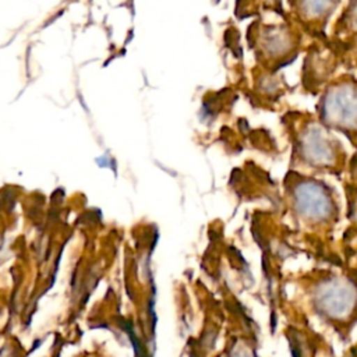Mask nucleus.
Here are the masks:
<instances>
[{
  "label": "nucleus",
  "mask_w": 357,
  "mask_h": 357,
  "mask_svg": "<svg viewBox=\"0 0 357 357\" xmlns=\"http://www.w3.org/2000/svg\"><path fill=\"white\" fill-rule=\"evenodd\" d=\"M314 303L325 317L344 319L357 305V287L343 278L326 279L315 287Z\"/></svg>",
  "instance_id": "nucleus-1"
},
{
  "label": "nucleus",
  "mask_w": 357,
  "mask_h": 357,
  "mask_svg": "<svg viewBox=\"0 0 357 357\" xmlns=\"http://www.w3.org/2000/svg\"><path fill=\"white\" fill-rule=\"evenodd\" d=\"M291 198L296 212L307 222L322 223L333 216V198L321 183L314 180L298 181L293 187Z\"/></svg>",
  "instance_id": "nucleus-2"
},
{
  "label": "nucleus",
  "mask_w": 357,
  "mask_h": 357,
  "mask_svg": "<svg viewBox=\"0 0 357 357\" xmlns=\"http://www.w3.org/2000/svg\"><path fill=\"white\" fill-rule=\"evenodd\" d=\"M322 120L342 128H357V86L343 82L328 89L322 98Z\"/></svg>",
  "instance_id": "nucleus-3"
},
{
  "label": "nucleus",
  "mask_w": 357,
  "mask_h": 357,
  "mask_svg": "<svg viewBox=\"0 0 357 357\" xmlns=\"http://www.w3.org/2000/svg\"><path fill=\"white\" fill-rule=\"evenodd\" d=\"M300 153L314 166H331L336 159L335 144L321 127L314 124L301 132Z\"/></svg>",
  "instance_id": "nucleus-4"
},
{
  "label": "nucleus",
  "mask_w": 357,
  "mask_h": 357,
  "mask_svg": "<svg viewBox=\"0 0 357 357\" xmlns=\"http://www.w3.org/2000/svg\"><path fill=\"white\" fill-rule=\"evenodd\" d=\"M300 10L310 18H319L329 13L333 7L335 0H298Z\"/></svg>",
  "instance_id": "nucleus-5"
},
{
  "label": "nucleus",
  "mask_w": 357,
  "mask_h": 357,
  "mask_svg": "<svg viewBox=\"0 0 357 357\" xmlns=\"http://www.w3.org/2000/svg\"><path fill=\"white\" fill-rule=\"evenodd\" d=\"M230 357H255L247 347L244 346H237L231 353Z\"/></svg>",
  "instance_id": "nucleus-6"
},
{
  "label": "nucleus",
  "mask_w": 357,
  "mask_h": 357,
  "mask_svg": "<svg viewBox=\"0 0 357 357\" xmlns=\"http://www.w3.org/2000/svg\"><path fill=\"white\" fill-rule=\"evenodd\" d=\"M351 24L354 25V28L357 29V3L354 6V8L351 10Z\"/></svg>",
  "instance_id": "nucleus-7"
}]
</instances>
